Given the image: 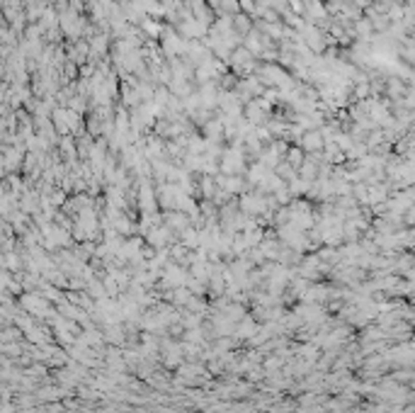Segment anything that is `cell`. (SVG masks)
Returning <instances> with one entry per match:
<instances>
[{
	"mask_svg": "<svg viewBox=\"0 0 415 413\" xmlns=\"http://www.w3.org/2000/svg\"><path fill=\"white\" fill-rule=\"evenodd\" d=\"M231 29L240 37H245V34L252 32V17L248 12H233V17H231Z\"/></svg>",
	"mask_w": 415,
	"mask_h": 413,
	"instance_id": "1",
	"label": "cell"
},
{
	"mask_svg": "<svg viewBox=\"0 0 415 413\" xmlns=\"http://www.w3.org/2000/svg\"><path fill=\"white\" fill-rule=\"evenodd\" d=\"M321 146H323V139H321V134H318L316 129H313V132L308 129V132L301 136V148H304V151H318Z\"/></svg>",
	"mask_w": 415,
	"mask_h": 413,
	"instance_id": "2",
	"label": "cell"
},
{
	"mask_svg": "<svg viewBox=\"0 0 415 413\" xmlns=\"http://www.w3.org/2000/svg\"><path fill=\"white\" fill-rule=\"evenodd\" d=\"M286 161H289V166L296 168V170H301L306 163V156H304V148H289L286 151Z\"/></svg>",
	"mask_w": 415,
	"mask_h": 413,
	"instance_id": "3",
	"label": "cell"
},
{
	"mask_svg": "<svg viewBox=\"0 0 415 413\" xmlns=\"http://www.w3.org/2000/svg\"><path fill=\"white\" fill-rule=\"evenodd\" d=\"M245 117H248V122H252V124L262 122L265 112H262L260 102H258V100H255V102H248V107H245Z\"/></svg>",
	"mask_w": 415,
	"mask_h": 413,
	"instance_id": "4",
	"label": "cell"
},
{
	"mask_svg": "<svg viewBox=\"0 0 415 413\" xmlns=\"http://www.w3.org/2000/svg\"><path fill=\"white\" fill-rule=\"evenodd\" d=\"M87 49H90V46H87L85 42H78V44L73 46V51H71V61H73V63H80V61L85 58Z\"/></svg>",
	"mask_w": 415,
	"mask_h": 413,
	"instance_id": "5",
	"label": "cell"
},
{
	"mask_svg": "<svg viewBox=\"0 0 415 413\" xmlns=\"http://www.w3.org/2000/svg\"><path fill=\"white\" fill-rule=\"evenodd\" d=\"M236 85H238V78H236L233 73H229V71H226V73H221V90H226V92H229V90H233Z\"/></svg>",
	"mask_w": 415,
	"mask_h": 413,
	"instance_id": "6",
	"label": "cell"
}]
</instances>
